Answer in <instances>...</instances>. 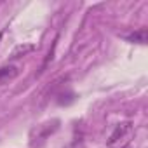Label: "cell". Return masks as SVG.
<instances>
[{"label":"cell","instance_id":"obj_6","mask_svg":"<svg viewBox=\"0 0 148 148\" xmlns=\"http://www.w3.org/2000/svg\"><path fill=\"white\" fill-rule=\"evenodd\" d=\"M0 37H2V35H0Z\"/></svg>","mask_w":148,"mask_h":148},{"label":"cell","instance_id":"obj_4","mask_svg":"<svg viewBox=\"0 0 148 148\" xmlns=\"http://www.w3.org/2000/svg\"><path fill=\"white\" fill-rule=\"evenodd\" d=\"M35 49V45L33 44H25V45H18L14 51H12V58L16 59V58H21V56H26L28 52H32Z\"/></svg>","mask_w":148,"mask_h":148},{"label":"cell","instance_id":"obj_5","mask_svg":"<svg viewBox=\"0 0 148 148\" xmlns=\"http://www.w3.org/2000/svg\"><path fill=\"white\" fill-rule=\"evenodd\" d=\"M124 148H132V146H124Z\"/></svg>","mask_w":148,"mask_h":148},{"label":"cell","instance_id":"obj_3","mask_svg":"<svg viewBox=\"0 0 148 148\" xmlns=\"http://www.w3.org/2000/svg\"><path fill=\"white\" fill-rule=\"evenodd\" d=\"M127 40L132 42V44H146L148 42V30L146 28H139L134 33H131L127 37Z\"/></svg>","mask_w":148,"mask_h":148},{"label":"cell","instance_id":"obj_1","mask_svg":"<svg viewBox=\"0 0 148 148\" xmlns=\"http://www.w3.org/2000/svg\"><path fill=\"white\" fill-rule=\"evenodd\" d=\"M131 131H132V122H120V124H117V125H115V129H113V132L110 134V138H108L106 145H108V146L117 145V143H119L120 139H124Z\"/></svg>","mask_w":148,"mask_h":148},{"label":"cell","instance_id":"obj_2","mask_svg":"<svg viewBox=\"0 0 148 148\" xmlns=\"http://www.w3.org/2000/svg\"><path fill=\"white\" fill-rule=\"evenodd\" d=\"M18 75H19V70H18V66H14V64L2 66V68H0V84L9 82V80L16 79Z\"/></svg>","mask_w":148,"mask_h":148}]
</instances>
